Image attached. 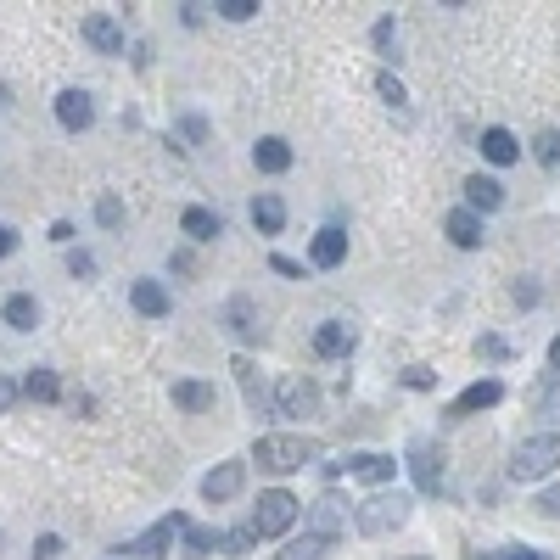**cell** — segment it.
Instances as JSON below:
<instances>
[{
  "label": "cell",
  "instance_id": "cell-15",
  "mask_svg": "<svg viewBox=\"0 0 560 560\" xmlns=\"http://www.w3.org/2000/svg\"><path fill=\"white\" fill-rule=\"evenodd\" d=\"M443 230H448V241H454V247H465V252L488 241V236H482V219H476L471 208H454V213L443 219Z\"/></svg>",
  "mask_w": 560,
  "mask_h": 560
},
{
  "label": "cell",
  "instance_id": "cell-39",
  "mask_svg": "<svg viewBox=\"0 0 560 560\" xmlns=\"http://www.w3.org/2000/svg\"><path fill=\"white\" fill-rule=\"evenodd\" d=\"M404 381H409V387H432L437 376H432V370H426V364H409V376H404Z\"/></svg>",
  "mask_w": 560,
  "mask_h": 560
},
{
  "label": "cell",
  "instance_id": "cell-19",
  "mask_svg": "<svg viewBox=\"0 0 560 560\" xmlns=\"http://www.w3.org/2000/svg\"><path fill=\"white\" fill-rule=\"evenodd\" d=\"M129 303H135V314H146V320H163L168 314V292L157 280H135V286H129Z\"/></svg>",
  "mask_w": 560,
  "mask_h": 560
},
{
  "label": "cell",
  "instance_id": "cell-27",
  "mask_svg": "<svg viewBox=\"0 0 560 560\" xmlns=\"http://www.w3.org/2000/svg\"><path fill=\"white\" fill-rule=\"evenodd\" d=\"M23 392L34 398V404H56V398H62V387H56V376H51V370H28Z\"/></svg>",
  "mask_w": 560,
  "mask_h": 560
},
{
  "label": "cell",
  "instance_id": "cell-23",
  "mask_svg": "<svg viewBox=\"0 0 560 560\" xmlns=\"http://www.w3.org/2000/svg\"><path fill=\"white\" fill-rule=\"evenodd\" d=\"M252 224H258L264 236H280V230H286V202H280V196H258V202H252Z\"/></svg>",
  "mask_w": 560,
  "mask_h": 560
},
{
  "label": "cell",
  "instance_id": "cell-37",
  "mask_svg": "<svg viewBox=\"0 0 560 560\" xmlns=\"http://www.w3.org/2000/svg\"><path fill=\"white\" fill-rule=\"evenodd\" d=\"M392 40H398V28H392V17H381L376 23V51H392Z\"/></svg>",
  "mask_w": 560,
  "mask_h": 560
},
{
  "label": "cell",
  "instance_id": "cell-17",
  "mask_svg": "<svg viewBox=\"0 0 560 560\" xmlns=\"http://www.w3.org/2000/svg\"><path fill=\"white\" fill-rule=\"evenodd\" d=\"M465 196H471V213H476V219H482V213H493V208H504V185L488 180V174H471V180H465Z\"/></svg>",
  "mask_w": 560,
  "mask_h": 560
},
{
  "label": "cell",
  "instance_id": "cell-22",
  "mask_svg": "<svg viewBox=\"0 0 560 560\" xmlns=\"http://www.w3.org/2000/svg\"><path fill=\"white\" fill-rule=\"evenodd\" d=\"M168 398H174L180 409H191V415L213 409V387H208V381H174V387H168Z\"/></svg>",
  "mask_w": 560,
  "mask_h": 560
},
{
  "label": "cell",
  "instance_id": "cell-21",
  "mask_svg": "<svg viewBox=\"0 0 560 560\" xmlns=\"http://www.w3.org/2000/svg\"><path fill=\"white\" fill-rule=\"evenodd\" d=\"M482 157H488V163H516L521 157V140L510 135V129H482Z\"/></svg>",
  "mask_w": 560,
  "mask_h": 560
},
{
  "label": "cell",
  "instance_id": "cell-24",
  "mask_svg": "<svg viewBox=\"0 0 560 560\" xmlns=\"http://www.w3.org/2000/svg\"><path fill=\"white\" fill-rule=\"evenodd\" d=\"M180 230H185L191 241H213L224 224H219V213H208V208H185V213H180Z\"/></svg>",
  "mask_w": 560,
  "mask_h": 560
},
{
  "label": "cell",
  "instance_id": "cell-8",
  "mask_svg": "<svg viewBox=\"0 0 560 560\" xmlns=\"http://www.w3.org/2000/svg\"><path fill=\"white\" fill-rule=\"evenodd\" d=\"M241 482H247V465H241V460H224L219 471H208V476H202V499H208V504L236 499V493H241Z\"/></svg>",
  "mask_w": 560,
  "mask_h": 560
},
{
  "label": "cell",
  "instance_id": "cell-6",
  "mask_svg": "<svg viewBox=\"0 0 560 560\" xmlns=\"http://www.w3.org/2000/svg\"><path fill=\"white\" fill-rule=\"evenodd\" d=\"M314 404H320V387L303 381V376H292V381H280L275 387V415H314Z\"/></svg>",
  "mask_w": 560,
  "mask_h": 560
},
{
  "label": "cell",
  "instance_id": "cell-10",
  "mask_svg": "<svg viewBox=\"0 0 560 560\" xmlns=\"http://www.w3.org/2000/svg\"><path fill=\"white\" fill-rule=\"evenodd\" d=\"M180 527H185V516H163V521H152V527L140 532V538H135L129 549H135L140 560H163V555H168V544H174V532H180Z\"/></svg>",
  "mask_w": 560,
  "mask_h": 560
},
{
  "label": "cell",
  "instance_id": "cell-42",
  "mask_svg": "<svg viewBox=\"0 0 560 560\" xmlns=\"http://www.w3.org/2000/svg\"><path fill=\"white\" fill-rule=\"evenodd\" d=\"M6 252H17V230H12V224H0V258H6Z\"/></svg>",
  "mask_w": 560,
  "mask_h": 560
},
{
  "label": "cell",
  "instance_id": "cell-16",
  "mask_svg": "<svg viewBox=\"0 0 560 560\" xmlns=\"http://www.w3.org/2000/svg\"><path fill=\"white\" fill-rule=\"evenodd\" d=\"M348 471L359 476L364 488H381V482H392V471H398V460L392 454H353Z\"/></svg>",
  "mask_w": 560,
  "mask_h": 560
},
{
  "label": "cell",
  "instance_id": "cell-35",
  "mask_svg": "<svg viewBox=\"0 0 560 560\" xmlns=\"http://www.w3.org/2000/svg\"><path fill=\"white\" fill-rule=\"evenodd\" d=\"M471 560H544V555H532V549H488V555H482V549H476Z\"/></svg>",
  "mask_w": 560,
  "mask_h": 560
},
{
  "label": "cell",
  "instance_id": "cell-44",
  "mask_svg": "<svg viewBox=\"0 0 560 560\" xmlns=\"http://www.w3.org/2000/svg\"><path fill=\"white\" fill-rule=\"evenodd\" d=\"M12 404H17V387H12L6 376H0V409H12Z\"/></svg>",
  "mask_w": 560,
  "mask_h": 560
},
{
  "label": "cell",
  "instance_id": "cell-28",
  "mask_svg": "<svg viewBox=\"0 0 560 560\" xmlns=\"http://www.w3.org/2000/svg\"><path fill=\"white\" fill-rule=\"evenodd\" d=\"M280 560H331V544H325V538H292V544H286V555Z\"/></svg>",
  "mask_w": 560,
  "mask_h": 560
},
{
  "label": "cell",
  "instance_id": "cell-2",
  "mask_svg": "<svg viewBox=\"0 0 560 560\" xmlns=\"http://www.w3.org/2000/svg\"><path fill=\"white\" fill-rule=\"evenodd\" d=\"M297 510H303V504H297L286 488H269V493H258V504H252L247 532H252V538H280V532L297 521Z\"/></svg>",
  "mask_w": 560,
  "mask_h": 560
},
{
  "label": "cell",
  "instance_id": "cell-7",
  "mask_svg": "<svg viewBox=\"0 0 560 560\" xmlns=\"http://www.w3.org/2000/svg\"><path fill=\"white\" fill-rule=\"evenodd\" d=\"M84 40L96 45L101 56H124V23L112 12H90L84 17Z\"/></svg>",
  "mask_w": 560,
  "mask_h": 560
},
{
  "label": "cell",
  "instance_id": "cell-32",
  "mask_svg": "<svg viewBox=\"0 0 560 560\" xmlns=\"http://www.w3.org/2000/svg\"><path fill=\"white\" fill-rule=\"evenodd\" d=\"M96 219L107 224V230H118V224H124V202H118V196H101V202H96Z\"/></svg>",
  "mask_w": 560,
  "mask_h": 560
},
{
  "label": "cell",
  "instance_id": "cell-36",
  "mask_svg": "<svg viewBox=\"0 0 560 560\" xmlns=\"http://www.w3.org/2000/svg\"><path fill=\"white\" fill-rule=\"evenodd\" d=\"M62 555V538H56V532H45L40 544H34V560H56Z\"/></svg>",
  "mask_w": 560,
  "mask_h": 560
},
{
  "label": "cell",
  "instance_id": "cell-13",
  "mask_svg": "<svg viewBox=\"0 0 560 560\" xmlns=\"http://www.w3.org/2000/svg\"><path fill=\"white\" fill-rule=\"evenodd\" d=\"M230 370H236L241 398H247V409H252V415H269V387H264V376H258V364H252V359H236Z\"/></svg>",
  "mask_w": 560,
  "mask_h": 560
},
{
  "label": "cell",
  "instance_id": "cell-5",
  "mask_svg": "<svg viewBox=\"0 0 560 560\" xmlns=\"http://www.w3.org/2000/svg\"><path fill=\"white\" fill-rule=\"evenodd\" d=\"M409 471H415L420 493H443V448H437L432 437H415V443H409Z\"/></svg>",
  "mask_w": 560,
  "mask_h": 560
},
{
  "label": "cell",
  "instance_id": "cell-31",
  "mask_svg": "<svg viewBox=\"0 0 560 560\" xmlns=\"http://www.w3.org/2000/svg\"><path fill=\"white\" fill-rule=\"evenodd\" d=\"M213 12H219V17H230V23H247V17L258 12V0H219Z\"/></svg>",
  "mask_w": 560,
  "mask_h": 560
},
{
  "label": "cell",
  "instance_id": "cell-41",
  "mask_svg": "<svg viewBox=\"0 0 560 560\" xmlns=\"http://www.w3.org/2000/svg\"><path fill=\"white\" fill-rule=\"evenodd\" d=\"M538 510H544V516H560V488H549L544 499H538Z\"/></svg>",
  "mask_w": 560,
  "mask_h": 560
},
{
  "label": "cell",
  "instance_id": "cell-4",
  "mask_svg": "<svg viewBox=\"0 0 560 560\" xmlns=\"http://www.w3.org/2000/svg\"><path fill=\"white\" fill-rule=\"evenodd\" d=\"M353 521H359L364 538H387V532H398L409 521V504L398 499V493H370V499L353 510Z\"/></svg>",
  "mask_w": 560,
  "mask_h": 560
},
{
  "label": "cell",
  "instance_id": "cell-20",
  "mask_svg": "<svg viewBox=\"0 0 560 560\" xmlns=\"http://www.w3.org/2000/svg\"><path fill=\"white\" fill-rule=\"evenodd\" d=\"M348 348H353V331L342 320H325L320 331H314V353H320V359H342Z\"/></svg>",
  "mask_w": 560,
  "mask_h": 560
},
{
  "label": "cell",
  "instance_id": "cell-12",
  "mask_svg": "<svg viewBox=\"0 0 560 560\" xmlns=\"http://www.w3.org/2000/svg\"><path fill=\"white\" fill-rule=\"evenodd\" d=\"M303 532L308 538H325V544H336V532H342V510H336V499H314L303 510Z\"/></svg>",
  "mask_w": 560,
  "mask_h": 560
},
{
  "label": "cell",
  "instance_id": "cell-30",
  "mask_svg": "<svg viewBox=\"0 0 560 560\" xmlns=\"http://www.w3.org/2000/svg\"><path fill=\"white\" fill-rule=\"evenodd\" d=\"M532 152H538V163L555 168V163H560V129H544V135L532 140Z\"/></svg>",
  "mask_w": 560,
  "mask_h": 560
},
{
  "label": "cell",
  "instance_id": "cell-38",
  "mask_svg": "<svg viewBox=\"0 0 560 560\" xmlns=\"http://www.w3.org/2000/svg\"><path fill=\"white\" fill-rule=\"evenodd\" d=\"M68 269L73 275H96V258L90 252H68Z\"/></svg>",
  "mask_w": 560,
  "mask_h": 560
},
{
  "label": "cell",
  "instance_id": "cell-25",
  "mask_svg": "<svg viewBox=\"0 0 560 560\" xmlns=\"http://www.w3.org/2000/svg\"><path fill=\"white\" fill-rule=\"evenodd\" d=\"M180 538H185V555H191V560H208L213 549H219V538H224V532H213V527H196V521H185V527H180Z\"/></svg>",
  "mask_w": 560,
  "mask_h": 560
},
{
  "label": "cell",
  "instance_id": "cell-45",
  "mask_svg": "<svg viewBox=\"0 0 560 560\" xmlns=\"http://www.w3.org/2000/svg\"><path fill=\"white\" fill-rule=\"evenodd\" d=\"M549 370H555V376H560V336H555V342H549Z\"/></svg>",
  "mask_w": 560,
  "mask_h": 560
},
{
  "label": "cell",
  "instance_id": "cell-34",
  "mask_svg": "<svg viewBox=\"0 0 560 560\" xmlns=\"http://www.w3.org/2000/svg\"><path fill=\"white\" fill-rule=\"evenodd\" d=\"M476 359H510V348H504L499 336H476Z\"/></svg>",
  "mask_w": 560,
  "mask_h": 560
},
{
  "label": "cell",
  "instance_id": "cell-33",
  "mask_svg": "<svg viewBox=\"0 0 560 560\" xmlns=\"http://www.w3.org/2000/svg\"><path fill=\"white\" fill-rule=\"evenodd\" d=\"M376 90H381V101H392V107H404V84H398V79H392V73H376Z\"/></svg>",
  "mask_w": 560,
  "mask_h": 560
},
{
  "label": "cell",
  "instance_id": "cell-29",
  "mask_svg": "<svg viewBox=\"0 0 560 560\" xmlns=\"http://www.w3.org/2000/svg\"><path fill=\"white\" fill-rule=\"evenodd\" d=\"M230 331L247 336V342L258 336V320H252V303H247V297H236V303H230Z\"/></svg>",
  "mask_w": 560,
  "mask_h": 560
},
{
  "label": "cell",
  "instance_id": "cell-3",
  "mask_svg": "<svg viewBox=\"0 0 560 560\" xmlns=\"http://www.w3.org/2000/svg\"><path fill=\"white\" fill-rule=\"evenodd\" d=\"M560 471V432H538L516 448V460H510V476L516 482H538V476Z\"/></svg>",
  "mask_w": 560,
  "mask_h": 560
},
{
  "label": "cell",
  "instance_id": "cell-9",
  "mask_svg": "<svg viewBox=\"0 0 560 560\" xmlns=\"http://www.w3.org/2000/svg\"><path fill=\"white\" fill-rule=\"evenodd\" d=\"M56 124L68 129V135L90 129V124H96V101L84 96V90H62V96H56Z\"/></svg>",
  "mask_w": 560,
  "mask_h": 560
},
{
  "label": "cell",
  "instance_id": "cell-1",
  "mask_svg": "<svg viewBox=\"0 0 560 560\" xmlns=\"http://www.w3.org/2000/svg\"><path fill=\"white\" fill-rule=\"evenodd\" d=\"M252 460L264 465V471H275V476L303 471L308 460H320V437H303V432H269V437H258Z\"/></svg>",
  "mask_w": 560,
  "mask_h": 560
},
{
  "label": "cell",
  "instance_id": "cell-26",
  "mask_svg": "<svg viewBox=\"0 0 560 560\" xmlns=\"http://www.w3.org/2000/svg\"><path fill=\"white\" fill-rule=\"evenodd\" d=\"M6 325H12V331H34V325H40V303L28 292L6 297Z\"/></svg>",
  "mask_w": 560,
  "mask_h": 560
},
{
  "label": "cell",
  "instance_id": "cell-40",
  "mask_svg": "<svg viewBox=\"0 0 560 560\" xmlns=\"http://www.w3.org/2000/svg\"><path fill=\"white\" fill-rule=\"evenodd\" d=\"M269 264H275V275H303V264H297V258H280V252L269 258Z\"/></svg>",
  "mask_w": 560,
  "mask_h": 560
},
{
  "label": "cell",
  "instance_id": "cell-14",
  "mask_svg": "<svg viewBox=\"0 0 560 560\" xmlns=\"http://www.w3.org/2000/svg\"><path fill=\"white\" fill-rule=\"evenodd\" d=\"M308 258H314V269H336L348 258V236H342L336 224H325L320 236H314V247H308Z\"/></svg>",
  "mask_w": 560,
  "mask_h": 560
},
{
  "label": "cell",
  "instance_id": "cell-43",
  "mask_svg": "<svg viewBox=\"0 0 560 560\" xmlns=\"http://www.w3.org/2000/svg\"><path fill=\"white\" fill-rule=\"evenodd\" d=\"M51 241H62V247H68V241H73V224H68V219H56V224H51Z\"/></svg>",
  "mask_w": 560,
  "mask_h": 560
},
{
  "label": "cell",
  "instance_id": "cell-11",
  "mask_svg": "<svg viewBox=\"0 0 560 560\" xmlns=\"http://www.w3.org/2000/svg\"><path fill=\"white\" fill-rule=\"evenodd\" d=\"M499 398H504V381H493V376H488V381H471V387H465L460 398L448 404V415L465 420V415H476V409H493Z\"/></svg>",
  "mask_w": 560,
  "mask_h": 560
},
{
  "label": "cell",
  "instance_id": "cell-18",
  "mask_svg": "<svg viewBox=\"0 0 560 560\" xmlns=\"http://www.w3.org/2000/svg\"><path fill=\"white\" fill-rule=\"evenodd\" d=\"M252 163L264 168V174H286V168H292V146H286L280 135H264L258 146H252Z\"/></svg>",
  "mask_w": 560,
  "mask_h": 560
}]
</instances>
